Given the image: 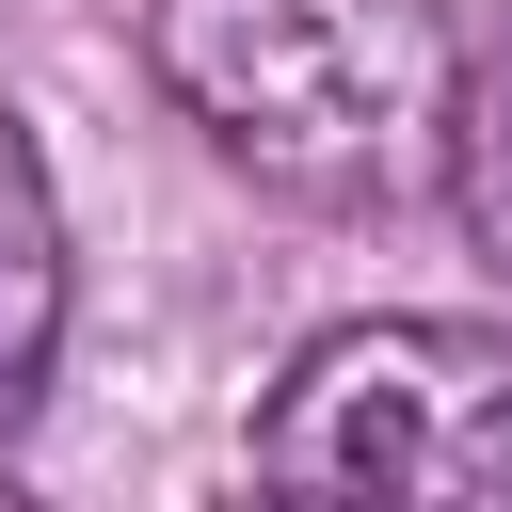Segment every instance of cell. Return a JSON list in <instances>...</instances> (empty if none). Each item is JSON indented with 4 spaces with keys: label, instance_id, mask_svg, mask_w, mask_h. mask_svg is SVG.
<instances>
[{
    "label": "cell",
    "instance_id": "6da1fadb",
    "mask_svg": "<svg viewBox=\"0 0 512 512\" xmlns=\"http://www.w3.org/2000/svg\"><path fill=\"white\" fill-rule=\"evenodd\" d=\"M160 96L304 208H384L448 176V16L432 0H160Z\"/></svg>",
    "mask_w": 512,
    "mask_h": 512
},
{
    "label": "cell",
    "instance_id": "7a4b0ae2",
    "mask_svg": "<svg viewBox=\"0 0 512 512\" xmlns=\"http://www.w3.org/2000/svg\"><path fill=\"white\" fill-rule=\"evenodd\" d=\"M288 496H512V336L480 320H336L256 416Z\"/></svg>",
    "mask_w": 512,
    "mask_h": 512
},
{
    "label": "cell",
    "instance_id": "3957f363",
    "mask_svg": "<svg viewBox=\"0 0 512 512\" xmlns=\"http://www.w3.org/2000/svg\"><path fill=\"white\" fill-rule=\"evenodd\" d=\"M48 352H64V192H48V144L0 112V448L48 384Z\"/></svg>",
    "mask_w": 512,
    "mask_h": 512
},
{
    "label": "cell",
    "instance_id": "277c9868",
    "mask_svg": "<svg viewBox=\"0 0 512 512\" xmlns=\"http://www.w3.org/2000/svg\"><path fill=\"white\" fill-rule=\"evenodd\" d=\"M448 208H464V240L512 272V16L464 48V80H448Z\"/></svg>",
    "mask_w": 512,
    "mask_h": 512
}]
</instances>
